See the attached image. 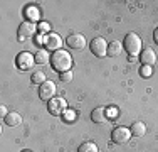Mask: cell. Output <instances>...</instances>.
<instances>
[{
    "label": "cell",
    "instance_id": "7",
    "mask_svg": "<svg viewBox=\"0 0 158 152\" xmlns=\"http://www.w3.org/2000/svg\"><path fill=\"white\" fill-rule=\"evenodd\" d=\"M111 139L114 144H125L131 139V130L126 127H116L111 132Z\"/></svg>",
    "mask_w": 158,
    "mask_h": 152
},
{
    "label": "cell",
    "instance_id": "18",
    "mask_svg": "<svg viewBox=\"0 0 158 152\" xmlns=\"http://www.w3.org/2000/svg\"><path fill=\"white\" fill-rule=\"evenodd\" d=\"M77 152H99V150H98V145L94 142L88 140V142H82L81 145L77 147Z\"/></svg>",
    "mask_w": 158,
    "mask_h": 152
},
{
    "label": "cell",
    "instance_id": "8",
    "mask_svg": "<svg viewBox=\"0 0 158 152\" xmlns=\"http://www.w3.org/2000/svg\"><path fill=\"white\" fill-rule=\"evenodd\" d=\"M35 30H39V27H37L34 22L24 20L20 25H19V39H20V41L27 39V37H31V36L35 34Z\"/></svg>",
    "mask_w": 158,
    "mask_h": 152
},
{
    "label": "cell",
    "instance_id": "24",
    "mask_svg": "<svg viewBox=\"0 0 158 152\" xmlns=\"http://www.w3.org/2000/svg\"><path fill=\"white\" fill-rule=\"evenodd\" d=\"M0 115H2V117H3V118H5V117H7V115H9V112H7V108H5V106H3V105H2V106H0Z\"/></svg>",
    "mask_w": 158,
    "mask_h": 152
},
{
    "label": "cell",
    "instance_id": "3",
    "mask_svg": "<svg viewBox=\"0 0 158 152\" xmlns=\"http://www.w3.org/2000/svg\"><path fill=\"white\" fill-rule=\"evenodd\" d=\"M34 63H35V58H34L31 52H27V51L19 52L17 58H15V64H17V68H19V69H22V71L31 69V68L34 66Z\"/></svg>",
    "mask_w": 158,
    "mask_h": 152
},
{
    "label": "cell",
    "instance_id": "9",
    "mask_svg": "<svg viewBox=\"0 0 158 152\" xmlns=\"http://www.w3.org/2000/svg\"><path fill=\"white\" fill-rule=\"evenodd\" d=\"M44 46H46V49H51V51H54V52L59 51V49H61V46H62L61 36H59V34H56V32L47 34L46 39H44Z\"/></svg>",
    "mask_w": 158,
    "mask_h": 152
},
{
    "label": "cell",
    "instance_id": "16",
    "mask_svg": "<svg viewBox=\"0 0 158 152\" xmlns=\"http://www.w3.org/2000/svg\"><path fill=\"white\" fill-rule=\"evenodd\" d=\"M131 135H135V137H143L146 134V125L143 123V122H135L133 125H131Z\"/></svg>",
    "mask_w": 158,
    "mask_h": 152
},
{
    "label": "cell",
    "instance_id": "14",
    "mask_svg": "<svg viewBox=\"0 0 158 152\" xmlns=\"http://www.w3.org/2000/svg\"><path fill=\"white\" fill-rule=\"evenodd\" d=\"M24 14H25V17H27L29 22H34V24H35V20H39V9L34 7V5H27V7H25Z\"/></svg>",
    "mask_w": 158,
    "mask_h": 152
},
{
    "label": "cell",
    "instance_id": "19",
    "mask_svg": "<svg viewBox=\"0 0 158 152\" xmlns=\"http://www.w3.org/2000/svg\"><path fill=\"white\" fill-rule=\"evenodd\" d=\"M31 81L34 83V85H42V83H46V74H44V71H34L32 76H31Z\"/></svg>",
    "mask_w": 158,
    "mask_h": 152
},
{
    "label": "cell",
    "instance_id": "1",
    "mask_svg": "<svg viewBox=\"0 0 158 152\" xmlns=\"http://www.w3.org/2000/svg\"><path fill=\"white\" fill-rule=\"evenodd\" d=\"M51 66H52V69L57 71L59 74L67 73V71H71V68H73V56L67 51H64V49H59V51H56L54 54L51 56Z\"/></svg>",
    "mask_w": 158,
    "mask_h": 152
},
{
    "label": "cell",
    "instance_id": "6",
    "mask_svg": "<svg viewBox=\"0 0 158 152\" xmlns=\"http://www.w3.org/2000/svg\"><path fill=\"white\" fill-rule=\"evenodd\" d=\"M54 95H56V85H54V81H47L46 83H42V85L39 86V98L40 100H44V101H51L52 98H54Z\"/></svg>",
    "mask_w": 158,
    "mask_h": 152
},
{
    "label": "cell",
    "instance_id": "13",
    "mask_svg": "<svg viewBox=\"0 0 158 152\" xmlns=\"http://www.w3.org/2000/svg\"><path fill=\"white\" fill-rule=\"evenodd\" d=\"M5 122V125H9V127H17V125L22 123V115L17 112H9V115L3 118Z\"/></svg>",
    "mask_w": 158,
    "mask_h": 152
},
{
    "label": "cell",
    "instance_id": "21",
    "mask_svg": "<svg viewBox=\"0 0 158 152\" xmlns=\"http://www.w3.org/2000/svg\"><path fill=\"white\" fill-rule=\"evenodd\" d=\"M59 79H61L62 83H69L71 79H73V71H67V73L59 74Z\"/></svg>",
    "mask_w": 158,
    "mask_h": 152
},
{
    "label": "cell",
    "instance_id": "15",
    "mask_svg": "<svg viewBox=\"0 0 158 152\" xmlns=\"http://www.w3.org/2000/svg\"><path fill=\"white\" fill-rule=\"evenodd\" d=\"M34 58H35V63L37 64H47V63H51V56H49L47 49H39V51L34 54Z\"/></svg>",
    "mask_w": 158,
    "mask_h": 152
},
{
    "label": "cell",
    "instance_id": "10",
    "mask_svg": "<svg viewBox=\"0 0 158 152\" xmlns=\"http://www.w3.org/2000/svg\"><path fill=\"white\" fill-rule=\"evenodd\" d=\"M66 44L69 46L71 49H82L86 46V37L82 36V34H77V32H73V34H69L67 36V39H66Z\"/></svg>",
    "mask_w": 158,
    "mask_h": 152
},
{
    "label": "cell",
    "instance_id": "17",
    "mask_svg": "<svg viewBox=\"0 0 158 152\" xmlns=\"http://www.w3.org/2000/svg\"><path fill=\"white\" fill-rule=\"evenodd\" d=\"M121 49H123V42H118V41H113V42L108 44V54L113 56V58H116V56H119Z\"/></svg>",
    "mask_w": 158,
    "mask_h": 152
},
{
    "label": "cell",
    "instance_id": "20",
    "mask_svg": "<svg viewBox=\"0 0 158 152\" xmlns=\"http://www.w3.org/2000/svg\"><path fill=\"white\" fill-rule=\"evenodd\" d=\"M140 74L143 76V78H150V76L153 74V69H152V66H145V64H141Z\"/></svg>",
    "mask_w": 158,
    "mask_h": 152
},
{
    "label": "cell",
    "instance_id": "22",
    "mask_svg": "<svg viewBox=\"0 0 158 152\" xmlns=\"http://www.w3.org/2000/svg\"><path fill=\"white\" fill-rule=\"evenodd\" d=\"M74 117H76V112H74V110H66V112H64V120L73 122Z\"/></svg>",
    "mask_w": 158,
    "mask_h": 152
},
{
    "label": "cell",
    "instance_id": "4",
    "mask_svg": "<svg viewBox=\"0 0 158 152\" xmlns=\"http://www.w3.org/2000/svg\"><path fill=\"white\" fill-rule=\"evenodd\" d=\"M91 52L96 58H104L108 54V42L104 41V37H94L91 41Z\"/></svg>",
    "mask_w": 158,
    "mask_h": 152
},
{
    "label": "cell",
    "instance_id": "2",
    "mask_svg": "<svg viewBox=\"0 0 158 152\" xmlns=\"http://www.w3.org/2000/svg\"><path fill=\"white\" fill-rule=\"evenodd\" d=\"M123 47H125V51L130 54L131 59H135L136 56L141 54V39L136 36L135 32H130L125 36V41H123Z\"/></svg>",
    "mask_w": 158,
    "mask_h": 152
},
{
    "label": "cell",
    "instance_id": "12",
    "mask_svg": "<svg viewBox=\"0 0 158 152\" xmlns=\"http://www.w3.org/2000/svg\"><path fill=\"white\" fill-rule=\"evenodd\" d=\"M91 120L94 122V123H104V122L108 120V108H104V106H98L91 112Z\"/></svg>",
    "mask_w": 158,
    "mask_h": 152
},
{
    "label": "cell",
    "instance_id": "25",
    "mask_svg": "<svg viewBox=\"0 0 158 152\" xmlns=\"http://www.w3.org/2000/svg\"><path fill=\"white\" fill-rule=\"evenodd\" d=\"M153 37H155V41H156V42H158V29L155 30V34H153Z\"/></svg>",
    "mask_w": 158,
    "mask_h": 152
},
{
    "label": "cell",
    "instance_id": "5",
    "mask_svg": "<svg viewBox=\"0 0 158 152\" xmlns=\"http://www.w3.org/2000/svg\"><path fill=\"white\" fill-rule=\"evenodd\" d=\"M66 108H67V103H66V100H64V98H52L51 101H47V110L49 112L52 113V115H62L64 112H66Z\"/></svg>",
    "mask_w": 158,
    "mask_h": 152
},
{
    "label": "cell",
    "instance_id": "11",
    "mask_svg": "<svg viewBox=\"0 0 158 152\" xmlns=\"http://www.w3.org/2000/svg\"><path fill=\"white\" fill-rule=\"evenodd\" d=\"M140 61H141V64H145V66H153L155 61H156L155 51H153L152 47H145L141 51V54H140Z\"/></svg>",
    "mask_w": 158,
    "mask_h": 152
},
{
    "label": "cell",
    "instance_id": "23",
    "mask_svg": "<svg viewBox=\"0 0 158 152\" xmlns=\"http://www.w3.org/2000/svg\"><path fill=\"white\" fill-rule=\"evenodd\" d=\"M39 32L42 34V36H47L49 34V24L47 22H40L39 24Z\"/></svg>",
    "mask_w": 158,
    "mask_h": 152
}]
</instances>
